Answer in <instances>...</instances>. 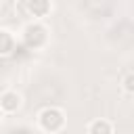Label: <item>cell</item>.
Listing matches in <instances>:
<instances>
[{
    "instance_id": "5",
    "label": "cell",
    "mask_w": 134,
    "mask_h": 134,
    "mask_svg": "<svg viewBox=\"0 0 134 134\" xmlns=\"http://www.w3.org/2000/svg\"><path fill=\"white\" fill-rule=\"evenodd\" d=\"M15 50V38L10 36V31L0 29V57H6Z\"/></svg>"
},
{
    "instance_id": "8",
    "label": "cell",
    "mask_w": 134,
    "mask_h": 134,
    "mask_svg": "<svg viewBox=\"0 0 134 134\" xmlns=\"http://www.w3.org/2000/svg\"><path fill=\"white\" fill-rule=\"evenodd\" d=\"M0 121H2V111H0Z\"/></svg>"
},
{
    "instance_id": "4",
    "label": "cell",
    "mask_w": 134,
    "mask_h": 134,
    "mask_svg": "<svg viewBox=\"0 0 134 134\" xmlns=\"http://www.w3.org/2000/svg\"><path fill=\"white\" fill-rule=\"evenodd\" d=\"M23 6H25L27 13L34 15V17H44V15L50 10V2H46V0H31V2H25Z\"/></svg>"
},
{
    "instance_id": "6",
    "label": "cell",
    "mask_w": 134,
    "mask_h": 134,
    "mask_svg": "<svg viewBox=\"0 0 134 134\" xmlns=\"http://www.w3.org/2000/svg\"><path fill=\"white\" fill-rule=\"evenodd\" d=\"M88 134H113V126L107 119H94L88 126Z\"/></svg>"
},
{
    "instance_id": "1",
    "label": "cell",
    "mask_w": 134,
    "mask_h": 134,
    "mask_svg": "<svg viewBox=\"0 0 134 134\" xmlns=\"http://www.w3.org/2000/svg\"><path fill=\"white\" fill-rule=\"evenodd\" d=\"M40 126L46 130V132H59L63 126H65V113L57 107H46L42 113H40Z\"/></svg>"
},
{
    "instance_id": "7",
    "label": "cell",
    "mask_w": 134,
    "mask_h": 134,
    "mask_svg": "<svg viewBox=\"0 0 134 134\" xmlns=\"http://www.w3.org/2000/svg\"><path fill=\"white\" fill-rule=\"evenodd\" d=\"M124 90H126L128 94H132V92H134V75H132V73H128V75H126V80H124Z\"/></svg>"
},
{
    "instance_id": "2",
    "label": "cell",
    "mask_w": 134,
    "mask_h": 134,
    "mask_svg": "<svg viewBox=\"0 0 134 134\" xmlns=\"http://www.w3.org/2000/svg\"><path fill=\"white\" fill-rule=\"evenodd\" d=\"M23 40L29 48H40L44 42H46V29L40 25V23H31L25 27L23 31Z\"/></svg>"
},
{
    "instance_id": "3",
    "label": "cell",
    "mask_w": 134,
    "mask_h": 134,
    "mask_svg": "<svg viewBox=\"0 0 134 134\" xmlns=\"http://www.w3.org/2000/svg\"><path fill=\"white\" fill-rule=\"evenodd\" d=\"M21 107V96L13 90L0 94V111L2 113H15L17 109Z\"/></svg>"
}]
</instances>
